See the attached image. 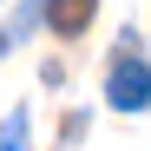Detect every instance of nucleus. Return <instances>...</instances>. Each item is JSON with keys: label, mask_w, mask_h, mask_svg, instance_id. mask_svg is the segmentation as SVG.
Returning <instances> with one entry per match:
<instances>
[{"label": "nucleus", "mask_w": 151, "mask_h": 151, "mask_svg": "<svg viewBox=\"0 0 151 151\" xmlns=\"http://www.w3.org/2000/svg\"><path fill=\"white\" fill-rule=\"evenodd\" d=\"M105 99H112V112H145L151 105V66L132 59V53H118L112 79H105Z\"/></svg>", "instance_id": "f257e3e1"}, {"label": "nucleus", "mask_w": 151, "mask_h": 151, "mask_svg": "<svg viewBox=\"0 0 151 151\" xmlns=\"http://www.w3.org/2000/svg\"><path fill=\"white\" fill-rule=\"evenodd\" d=\"M92 7H99V0H46V27H53V33H86L92 27Z\"/></svg>", "instance_id": "f03ea898"}]
</instances>
